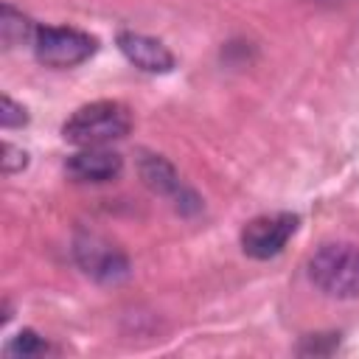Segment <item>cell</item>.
<instances>
[{
    "label": "cell",
    "mask_w": 359,
    "mask_h": 359,
    "mask_svg": "<svg viewBox=\"0 0 359 359\" xmlns=\"http://www.w3.org/2000/svg\"><path fill=\"white\" fill-rule=\"evenodd\" d=\"M95 48V36L70 25H39L34 36V53L48 67H76L87 62Z\"/></svg>",
    "instance_id": "3"
},
{
    "label": "cell",
    "mask_w": 359,
    "mask_h": 359,
    "mask_svg": "<svg viewBox=\"0 0 359 359\" xmlns=\"http://www.w3.org/2000/svg\"><path fill=\"white\" fill-rule=\"evenodd\" d=\"M73 258L81 266L84 275H90L98 283L115 286L129 278V258L104 236L98 233H79L73 238Z\"/></svg>",
    "instance_id": "4"
},
{
    "label": "cell",
    "mask_w": 359,
    "mask_h": 359,
    "mask_svg": "<svg viewBox=\"0 0 359 359\" xmlns=\"http://www.w3.org/2000/svg\"><path fill=\"white\" fill-rule=\"evenodd\" d=\"M121 168H123L121 154L101 146H87L65 160V171L79 182H109L121 174Z\"/></svg>",
    "instance_id": "8"
},
{
    "label": "cell",
    "mask_w": 359,
    "mask_h": 359,
    "mask_svg": "<svg viewBox=\"0 0 359 359\" xmlns=\"http://www.w3.org/2000/svg\"><path fill=\"white\" fill-rule=\"evenodd\" d=\"M28 123V112L22 104H17L11 95H3L0 101V126L3 129H17V126H25Z\"/></svg>",
    "instance_id": "11"
},
{
    "label": "cell",
    "mask_w": 359,
    "mask_h": 359,
    "mask_svg": "<svg viewBox=\"0 0 359 359\" xmlns=\"http://www.w3.org/2000/svg\"><path fill=\"white\" fill-rule=\"evenodd\" d=\"M309 280L328 297H359V247L356 244H323L309 258Z\"/></svg>",
    "instance_id": "2"
},
{
    "label": "cell",
    "mask_w": 359,
    "mask_h": 359,
    "mask_svg": "<svg viewBox=\"0 0 359 359\" xmlns=\"http://www.w3.org/2000/svg\"><path fill=\"white\" fill-rule=\"evenodd\" d=\"M118 48L121 53L140 67L143 73H171L174 70V53L154 36L135 34V31H121L118 34Z\"/></svg>",
    "instance_id": "6"
},
{
    "label": "cell",
    "mask_w": 359,
    "mask_h": 359,
    "mask_svg": "<svg viewBox=\"0 0 359 359\" xmlns=\"http://www.w3.org/2000/svg\"><path fill=\"white\" fill-rule=\"evenodd\" d=\"M137 171H140V180H143L146 188H151L154 194L180 199L177 208H185V205H191L194 210L199 208V199H196L191 191L182 188V182H180V177H177V168H174L165 157H160V154H146V151H143L140 160H137Z\"/></svg>",
    "instance_id": "7"
},
{
    "label": "cell",
    "mask_w": 359,
    "mask_h": 359,
    "mask_svg": "<svg viewBox=\"0 0 359 359\" xmlns=\"http://www.w3.org/2000/svg\"><path fill=\"white\" fill-rule=\"evenodd\" d=\"M132 129V112L121 101H93L79 107L65 123L62 137L79 149L104 146L126 137Z\"/></svg>",
    "instance_id": "1"
},
{
    "label": "cell",
    "mask_w": 359,
    "mask_h": 359,
    "mask_svg": "<svg viewBox=\"0 0 359 359\" xmlns=\"http://www.w3.org/2000/svg\"><path fill=\"white\" fill-rule=\"evenodd\" d=\"M0 163H3V174H17V171H22V168L28 165V151L17 149L14 143H3V157H0Z\"/></svg>",
    "instance_id": "12"
},
{
    "label": "cell",
    "mask_w": 359,
    "mask_h": 359,
    "mask_svg": "<svg viewBox=\"0 0 359 359\" xmlns=\"http://www.w3.org/2000/svg\"><path fill=\"white\" fill-rule=\"evenodd\" d=\"M297 224H300V219L294 213H286V210L250 219L241 227V250H244V255H250L255 261L275 258L278 252H283V247L294 236Z\"/></svg>",
    "instance_id": "5"
},
{
    "label": "cell",
    "mask_w": 359,
    "mask_h": 359,
    "mask_svg": "<svg viewBox=\"0 0 359 359\" xmlns=\"http://www.w3.org/2000/svg\"><path fill=\"white\" fill-rule=\"evenodd\" d=\"M36 28L22 11H17L11 3L3 6V17H0V36L6 42V48H14V45H34V36H36Z\"/></svg>",
    "instance_id": "9"
},
{
    "label": "cell",
    "mask_w": 359,
    "mask_h": 359,
    "mask_svg": "<svg viewBox=\"0 0 359 359\" xmlns=\"http://www.w3.org/2000/svg\"><path fill=\"white\" fill-rule=\"evenodd\" d=\"M45 351H48V342H45L36 331H31V328H25V331H20L17 337H11L8 345L3 348L6 356H39V353H45Z\"/></svg>",
    "instance_id": "10"
}]
</instances>
